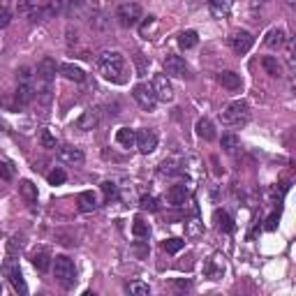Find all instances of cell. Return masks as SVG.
Listing matches in <instances>:
<instances>
[{"label": "cell", "instance_id": "obj_1", "mask_svg": "<svg viewBox=\"0 0 296 296\" xmlns=\"http://www.w3.org/2000/svg\"><path fill=\"white\" fill-rule=\"evenodd\" d=\"M97 67L100 72L104 74V79L114 83H120L125 81V55L120 51H104V53L97 58Z\"/></svg>", "mask_w": 296, "mask_h": 296}, {"label": "cell", "instance_id": "obj_2", "mask_svg": "<svg viewBox=\"0 0 296 296\" xmlns=\"http://www.w3.org/2000/svg\"><path fill=\"white\" fill-rule=\"evenodd\" d=\"M250 120V106L245 100H234L225 106L222 111V123L227 127H243L245 123Z\"/></svg>", "mask_w": 296, "mask_h": 296}, {"label": "cell", "instance_id": "obj_3", "mask_svg": "<svg viewBox=\"0 0 296 296\" xmlns=\"http://www.w3.org/2000/svg\"><path fill=\"white\" fill-rule=\"evenodd\" d=\"M53 278L65 289H69V287L74 285V280H77V268H74V262L67 254H58V257L53 259Z\"/></svg>", "mask_w": 296, "mask_h": 296}, {"label": "cell", "instance_id": "obj_4", "mask_svg": "<svg viewBox=\"0 0 296 296\" xmlns=\"http://www.w3.org/2000/svg\"><path fill=\"white\" fill-rule=\"evenodd\" d=\"M116 18H118V23L123 28H132V26H137L139 18H141V7H139L137 3H123L116 9Z\"/></svg>", "mask_w": 296, "mask_h": 296}, {"label": "cell", "instance_id": "obj_5", "mask_svg": "<svg viewBox=\"0 0 296 296\" xmlns=\"http://www.w3.org/2000/svg\"><path fill=\"white\" fill-rule=\"evenodd\" d=\"M132 97L137 100V104L141 106L143 111H153V109H155V104H157L155 92H153V88L146 86V83H137L134 90H132Z\"/></svg>", "mask_w": 296, "mask_h": 296}, {"label": "cell", "instance_id": "obj_6", "mask_svg": "<svg viewBox=\"0 0 296 296\" xmlns=\"http://www.w3.org/2000/svg\"><path fill=\"white\" fill-rule=\"evenodd\" d=\"M3 273L9 278V282H12V287L18 291V294H26V291H28L26 280H23V275H21V268H18L16 264H14L12 254H9V259L3 264Z\"/></svg>", "mask_w": 296, "mask_h": 296}, {"label": "cell", "instance_id": "obj_7", "mask_svg": "<svg viewBox=\"0 0 296 296\" xmlns=\"http://www.w3.org/2000/svg\"><path fill=\"white\" fill-rule=\"evenodd\" d=\"M164 69H166V74H169V77H176V79H183V77H188V74H190L188 63H185L180 55H176V53H166Z\"/></svg>", "mask_w": 296, "mask_h": 296}, {"label": "cell", "instance_id": "obj_8", "mask_svg": "<svg viewBox=\"0 0 296 296\" xmlns=\"http://www.w3.org/2000/svg\"><path fill=\"white\" fill-rule=\"evenodd\" d=\"M229 44H231V49H234V53L243 55V53H248V51L252 49L254 37L250 35L248 30H238V32H234V35L229 37Z\"/></svg>", "mask_w": 296, "mask_h": 296}, {"label": "cell", "instance_id": "obj_9", "mask_svg": "<svg viewBox=\"0 0 296 296\" xmlns=\"http://www.w3.org/2000/svg\"><path fill=\"white\" fill-rule=\"evenodd\" d=\"M153 92H155V97L157 100H162V102H171L174 100V88H171V83H169V79L164 77V74H157L155 79H153Z\"/></svg>", "mask_w": 296, "mask_h": 296}, {"label": "cell", "instance_id": "obj_10", "mask_svg": "<svg viewBox=\"0 0 296 296\" xmlns=\"http://www.w3.org/2000/svg\"><path fill=\"white\" fill-rule=\"evenodd\" d=\"M134 146H137L143 155H148V153H153L157 148V134L153 132V130H139Z\"/></svg>", "mask_w": 296, "mask_h": 296}, {"label": "cell", "instance_id": "obj_11", "mask_svg": "<svg viewBox=\"0 0 296 296\" xmlns=\"http://www.w3.org/2000/svg\"><path fill=\"white\" fill-rule=\"evenodd\" d=\"M225 257L222 254H213L211 259L206 262V266H203V273H206V278H211V280H220L222 275H225Z\"/></svg>", "mask_w": 296, "mask_h": 296}, {"label": "cell", "instance_id": "obj_12", "mask_svg": "<svg viewBox=\"0 0 296 296\" xmlns=\"http://www.w3.org/2000/svg\"><path fill=\"white\" fill-rule=\"evenodd\" d=\"M58 160L65 164H81L83 162V151L77 146H60L58 148Z\"/></svg>", "mask_w": 296, "mask_h": 296}, {"label": "cell", "instance_id": "obj_13", "mask_svg": "<svg viewBox=\"0 0 296 296\" xmlns=\"http://www.w3.org/2000/svg\"><path fill=\"white\" fill-rule=\"evenodd\" d=\"M55 77V60L53 58H42L37 65V81L42 83H51Z\"/></svg>", "mask_w": 296, "mask_h": 296}, {"label": "cell", "instance_id": "obj_14", "mask_svg": "<svg viewBox=\"0 0 296 296\" xmlns=\"http://www.w3.org/2000/svg\"><path fill=\"white\" fill-rule=\"evenodd\" d=\"M97 125H100V111L97 109H86L81 116H79V120H77V127L79 130H95Z\"/></svg>", "mask_w": 296, "mask_h": 296}, {"label": "cell", "instance_id": "obj_15", "mask_svg": "<svg viewBox=\"0 0 296 296\" xmlns=\"http://www.w3.org/2000/svg\"><path fill=\"white\" fill-rule=\"evenodd\" d=\"M217 83H220L222 88H227V90H240V86H243V81H240V74L229 72V69L217 74Z\"/></svg>", "mask_w": 296, "mask_h": 296}, {"label": "cell", "instance_id": "obj_16", "mask_svg": "<svg viewBox=\"0 0 296 296\" xmlns=\"http://www.w3.org/2000/svg\"><path fill=\"white\" fill-rule=\"evenodd\" d=\"M188 197H190L188 188H185V185H180V183L178 185H171L169 192H166V199H169L171 206H185Z\"/></svg>", "mask_w": 296, "mask_h": 296}, {"label": "cell", "instance_id": "obj_17", "mask_svg": "<svg viewBox=\"0 0 296 296\" xmlns=\"http://www.w3.org/2000/svg\"><path fill=\"white\" fill-rule=\"evenodd\" d=\"M35 100V86L30 81H21L16 88V104L18 106H26Z\"/></svg>", "mask_w": 296, "mask_h": 296}, {"label": "cell", "instance_id": "obj_18", "mask_svg": "<svg viewBox=\"0 0 296 296\" xmlns=\"http://www.w3.org/2000/svg\"><path fill=\"white\" fill-rule=\"evenodd\" d=\"M60 74H63L67 81H77V83H81L83 79H86V74H83V69L81 67H77V65H69V63H63L60 65Z\"/></svg>", "mask_w": 296, "mask_h": 296}, {"label": "cell", "instance_id": "obj_19", "mask_svg": "<svg viewBox=\"0 0 296 296\" xmlns=\"http://www.w3.org/2000/svg\"><path fill=\"white\" fill-rule=\"evenodd\" d=\"M231 5H234V0H208V9H211V14L217 18L227 16V14L231 12Z\"/></svg>", "mask_w": 296, "mask_h": 296}, {"label": "cell", "instance_id": "obj_20", "mask_svg": "<svg viewBox=\"0 0 296 296\" xmlns=\"http://www.w3.org/2000/svg\"><path fill=\"white\" fill-rule=\"evenodd\" d=\"M213 220H215V225H217V229H222V231H234L236 227H234V220H231V215L227 211H222V208H217L215 213H213Z\"/></svg>", "mask_w": 296, "mask_h": 296}, {"label": "cell", "instance_id": "obj_21", "mask_svg": "<svg viewBox=\"0 0 296 296\" xmlns=\"http://www.w3.org/2000/svg\"><path fill=\"white\" fill-rule=\"evenodd\" d=\"M32 266L37 268V271H49V266H51V254H49V250H35L32 252Z\"/></svg>", "mask_w": 296, "mask_h": 296}, {"label": "cell", "instance_id": "obj_22", "mask_svg": "<svg viewBox=\"0 0 296 296\" xmlns=\"http://www.w3.org/2000/svg\"><path fill=\"white\" fill-rule=\"evenodd\" d=\"M194 130H197V134L201 139H206V141H213V139H215V127H213V123L208 118H199Z\"/></svg>", "mask_w": 296, "mask_h": 296}, {"label": "cell", "instance_id": "obj_23", "mask_svg": "<svg viewBox=\"0 0 296 296\" xmlns=\"http://www.w3.org/2000/svg\"><path fill=\"white\" fill-rule=\"evenodd\" d=\"M95 208H97V197L90 192V190L79 194V211L90 213V211H95Z\"/></svg>", "mask_w": 296, "mask_h": 296}, {"label": "cell", "instance_id": "obj_24", "mask_svg": "<svg viewBox=\"0 0 296 296\" xmlns=\"http://www.w3.org/2000/svg\"><path fill=\"white\" fill-rule=\"evenodd\" d=\"M282 44H285V30H282V28H273V30H268V35H266L268 49H280Z\"/></svg>", "mask_w": 296, "mask_h": 296}, {"label": "cell", "instance_id": "obj_25", "mask_svg": "<svg viewBox=\"0 0 296 296\" xmlns=\"http://www.w3.org/2000/svg\"><path fill=\"white\" fill-rule=\"evenodd\" d=\"M116 141H118L120 146L130 148V146H134V141H137V132L130 127H120L118 132H116Z\"/></svg>", "mask_w": 296, "mask_h": 296}, {"label": "cell", "instance_id": "obj_26", "mask_svg": "<svg viewBox=\"0 0 296 296\" xmlns=\"http://www.w3.org/2000/svg\"><path fill=\"white\" fill-rule=\"evenodd\" d=\"M18 192H21V197L26 199L28 203H35L37 201V185H32L30 180H21V185H18Z\"/></svg>", "mask_w": 296, "mask_h": 296}, {"label": "cell", "instance_id": "obj_27", "mask_svg": "<svg viewBox=\"0 0 296 296\" xmlns=\"http://www.w3.org/2000/svg\"><path fill=\"white\" fill-rule=\"evenodd\" d=\"M262 67L266 69V74H271V77H280V74H282V67H280V63H278L275 55H264Z\"/></svg>", "mask_w": 296, "mask_h": 296}, {"label": "cell", "instance_id": "obj_28", "mask_svg": "<svg viewBox=\"0 0 296 296\" xmlns=\"http://www.w3.org/2000/svg\"><path fill=\"white\" fill-rule=\"evenodd\" d=\"M197 42H199V37H197V32H194V30H183L178 35V46H180V49H192V46H197Z\"/></svg>", "mask_w": 296, "mask_h": 296}, {"label": "cell", "instance_id": "obj_29", "mask_svg": "<svg viewBox=\"0 0 296 296\" xmlns=\"http://www.w3.org/2000/svg\"><path fill=\"white\" fill-rule=\"evenodd\" d=\"M132 234L137 236V238H148V236H151V227H148V222H143L141 217H134Z\"/></svg>", "mask_w": 296, "mask_h": 296}, {"label": "cell", "instance_id": "obj_30", "mask_svg": "<svg viewBox=\"0 0 296 296\" xmlns=\"http://www.w3.org/2000/svg\"><path fill=\"white\" fill-rule=\"evenodd\" d=\"M238 146H240V141L236 134H225V137H222V148H225L227 153H236Z\"/></svg>", "mask_w": 296, "mask_h": 296}, {"label": "cell", "instance_id": "obj_31", "mask_svg": "<svg viewBox=\"0 0 296 296\" xmlns=\"http://www.w3.org/2000/svg\"><path fill=\"white\" fill-rule=\"evenodd\" d=\"M183 245H185L183 238H166L164 243H162V248H164L169 254H176V252H180V250H183Z\"/></svg>", "mask_w": 296, "mask_h": 296}, {"label": "cell", "instance_id": "obj_32", "mask_svg": "<svg viewBox=\"0 0 296 296\" xmlns=\"http://www.w3.org/2000/svg\"><path fill=\"white\" fill-rule=\"evenodd\" d=\"M100 188H102V192H104V199H106V201H114V199H118V188H116V183H111V180H104Z\"/></svg>", "mask_w": 296, "mask_h": 296}, {"label": "cell", "instance_id": "obj_33", "mask_svg": "<svg viewBox=\"0 0 296 296\" xmlns=\"http://www.w3.org/2000/svg\"><path fill=\"white\" fill-rule=\"evenodd\" d=\"M127 291L130 294H134V296H148V285L146 282H130L127 285Z\"/></svg>", "mask_w": 296, "mask_h": 296}, {"label": "cell", "instance_id": "obj_34", "mask_svg": "<svg viewBox=\"0 0 296 296\" xmlns=\"http://www.w3.org/2000/svg\"><path fill=\"white\" fill-rule=\"evenodd\" d=\"M139 203H141V208H143V211H151V213H155L157 208H160V203H157V199H155V197H151V194H143V197H141V201H139Z\"/></svg>", "mask_w": 296, "mask_h": 296}, {"label": "cell", "instance_id": "obj_35", "mask_svg": "<svg viewBox=\"0 0 296 296\" xmlns=\"http://www.w3.org/2000/svg\"><path fill=\"white\" fill-rule=\"evenodd\" d=\"M40 141H42V146H44V148H55V139H53V134H51L49 130H42Z\"/></svg>", "mask_w": 296, "mask_h": 296}, {"label": "cell", "instance_id": "obj_36", "mask_svg": "<svg viewBox=\"0 0 296 296\" xmlns=\"http://www.w3.org/2000/svg\"><path fill=\"white\" fill-rule=\"evenodd\" d=\"M65 178H67V176H65V171L63 169H53L49 174V183L51 185H60V183H65Z\"/></svg>", "mask_w": 296, "mask_h": 296}, {"label": "cell", "instance_id": "obj_37", "mask_svg": "<svg viewBox=\"0 0 296 296\" xmlns=\"http://www.w3.org/2000/svg\"><path fill=\"white\" fill-rule=\"evenodd\" d=\"M278 220H280V213L278 211H273L271 215L266 217V222H264V229H268V231H273L278 227Z\"/></svg>", "mask_w": 296, "mask_h": 296}, {"label": "cell", "instance_id": "obj_38", "mask_svg": "<svg viewBox=\"0 0 296 296\" xmlns=\"http://www.w3.org/2000/svg\"><path fill=\"white\" fill-rule=\"evenodd\" d=\"M21 236H12L9 238V243H7V250H9V254H16V250H21L23 248V243H21Z\"/></svg>", "mask_w": 296, "mask_h": 296}, {"label": "cell", "instance_id": "obj_39", "mask_svg": "<svg viewBox=\"0 0 296 296\" xmlns=\"http://www.w3.org/2000/svg\"><path fill=\"white\" fill-rule=\"evenodd\" d=\"M9 21H12V12L5 5H0V28H7Z\"/></svg>", "mask_w": 296, "mask_h": 296}, {"label": "cell", "instance_id": "obj_40", "mask_svg": "<svg viewBox=\"0 0 296 296\" xmlns=\"http://www.w3.org/2000/svg\"><path fill=\"white\" fill-rule=\"evenodd\" d=\"M12 174H14V171L9 169V164L0 162V178H3V180H9V178H12Z\"/></svg>", "mask_w": 296, "mask_h": 296}, {"label": "cell", "instance_id": "obj_41", "mask_svg": "<svg viewBox=\"0 0 296 296\" xmlns=\"http://www.w3.org/2000/svg\"><path fill=\"white\" fill-rule=\"evenodd\" d=\"M132 250H134V254H137V257H146V254H148V245H143V243H137Z\"/></svg>", "mask_w": 296, "mask_h": 296}, {"label": "cell", "instance_id": "obj_42", "mask_svg": "<svg viewBox=\"0 0 296 296\" xmlns=\"http://www.w3.org/2000/svg\"><path fill=\"white\" fill-rule=\"evenodd\" d=\"M18 79H21V81H28V79H30V69L21 67V69H18Z\"/></svg>", "mask_w": 296, "mask_h": 296}, {"label": "cell", "instance_id": "obj_43", "mask_svg": "<svg viewBox=\"0 0 296 296\" xmlns=\"http://www.w3.org/2000/svg\"><path fill=\"white\" fill-rule=\"evenodd\" d=\"M176 287L178 289H190V280H176Z\"/></svg>", "mask_w": 296, "mask_h": 296}, {"label": "cell", "instance_id": "obj_44", "mask_svg": "<svg viewBox=\"0 0 296 296\" xmlns=\"http://www.w3.org/2000/svg\"><path fill=\"white\" fill-rule=\"evenodd\" d=\"M296 3V0H287V5H294Z\"/></svg>", "mask_w": 296, "mask_h": 296}]
</instances>
